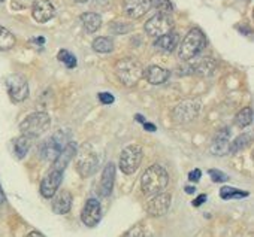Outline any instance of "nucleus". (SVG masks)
<instances>
[{
  "label": "nucleus",
  "instance_id": "obj_27",
  "mask_svg": "<svg viewBox=\"0 0 254 237\" xmlns=\"http://www.w3.org/2000/svg\"><path fill=\"white\" fill-rule=\"evenodd\" d=\"M15 45V36L5 27L0 26V51H8Z\"/></svg>",
  "mask_w": 254,
  "mask_h": 237
},
{
  "label": "nucleus",
  "instance_id": "obj_39",
  "mask_svg": "<svg viewBox=\"0 0 254 237\" xmlns=\"http://www.w3.org/2000/svg\"><path fill=\"white\" fill-rule=\"evenodd\" d=\"M26 237H45L42 233H39V231H30Z\"/></svg>",
  "mask_w": 254,
  "mask_h": 237
},
{
  "label": "nucleus",
  "instance_id": "obj_19",
  "mask_svg": "<svg viewBox=\"0 0 254 237\" xmlns=\"http://www.w3.org/2000/svg\"><path fill=\"white\" fill-rule=\"evenodd\" d=\"M169 70H166V69H163V67H160V66H156V64H153V66H148L145 70H144V78L150 82V84H153V85H160V84H165L168 79H169Z\"/></svg>",
  "mask_w": 254,
  "mask_h": 237
},
{
  "label": "nucleus",
  "instance_id": "obj_6",
  "mask_svg": "<svg viewBox=\"0 0 254 237\" xmlns=\"http://www.w3.org/2000/svg\"><path fill=\"white\" fill-rule=\"evenodd\" d=\"M142 157H144L142 146H139V145L126 146L120 154V169H121V172L126 173V175H133L139 169Z\"/></svg>",
  "mask_w": 254,
  "mask_h": 237
},
{
  "label": "nucleus",
  "instance_id": "obj_37",
  "mask_svg": "<svg viewBox=\"0 0 254 237\" xmlns=\"http://www.w3.org/2000/svg\"><path fill=\"white\" fill-rule=\"evenodd\" d=\"M200 176H202L200 170H199V169H194V170H191V172L189 173V181H191V182H199Z\"/></svg>",
  "mask_w": 254,
  "mask_h": 237
},
{
  "label": "nucleus",
  "instance_id": "obj_16",
  "mask_svg": "<svg viewBox=\"0 0 254 237\" xmlns=\"http://www.w3.org/2000/svg\"><path fill=\"white\" fill-rule=\"evenodd\" d=\"M53 212L57 215H66L72 209V194L67 190L57 191L53 195V203H51Z\"/></svg>",
  "mask_w": 254,
  "mask_h": 237
},
{
  "label": "nucleus",
  "instance_id": "obj_12",
  "mask_svg": "<svg viewBox=\"0 0 254 237\" xmlns=\"http://www.w3.org/2000/svg\"><path fill=\"white\" fill-rule=\"evenodd\" d=\"M171 201H172V195L171 194H168V192L156 194L147 203V213L150 216H154V218L163 216L169 210Z\"/></svg>",
  "mask_w": 254,
  "mask_h": 237
},
{
  "label": "nucleus",
  "instance_id": "obj_32",
  "mask_svg": "<svg viewBox=\"0 0 254 237\" xmlns=\"http://www.w3.org/2000/svg\"><path fill=\"white\" fill-rule=\"evenodd\" d=\"M111 30L115 35H124V33H129L132 30V24H127V23H112L111 24Z\"/></svg>",
  "mask_w": 254,
  "mask_h": 237
},
{
  "label": "nucleus",
  "instance_id": "obj_15",
  "mask_svg": "<svg viewBox=\"0 0 254 237\" xmlns=\"http://www.w3.org/2000/svg\"><path fill=\"white\" fill-rule=\"evenodd\" d=\"M32 15L36 23L44 24L56 15V9L50 0H35L32 5Z\"/></svg>",
  "mask_w": 254,
  "mask_h": 237
},
{
  "label": "nucleus",
  "instance_id": "obj_7",
  "mask_svg": "<svg viewBox=\"0 0 254 237\" xmlns=\"http://www.w3.org/2000/svg\"><path fill=\"white\" fill-rule=\"evenodd\" d=\"M145 33L151 38H160L163 35H168L174 29V20L171 15L166 14H157L153 18H150L145 23Z\"/></svg>",
  "mask_w": 254,
  "mask_h": 237
},
{
  "label": "nucleus",
  "instance_id": "obj_22",
  "mask_svg": "<svg viewBox=\"0 0 254 237\" xmlns=\"http://www.w3.org/2000/svg\"><path fill=\"white\" fill-rule=\"evenodd\" d=\"M81 23H82V27L88 32V33H94L100 29L102 26V18L99 14H94V12H85L81 15Z\"/></svg>",
  "mask_w": 254,
  "mask_h": 237
},
{
  "label": "nucleus",
  "instance_id": "obj_24",
  "mask_svg": "<svg viewBox=\"0 0 254 237\" xmlns=\"http://www.w3.org/2000/svg\"><path fill=\"white\" fill-rule=\"evenodd\" d=\"M30 146H32V139H29V138H26V136H23V135H21L20 138H17V139L14 141V152H15L17 158L23 160V158L27 155Z\"/></svg>",
  "mask_w": 254,
  "mask_h": 237
},
{
  "label": "nucleus",
  "instance_id": "obj_31",
  "mask_svg": "<svg viewBox=\"0 0 254 237\" xmlns=\"http://www.w3.org/2000/svg\"><path fill=\"white\" fill-rule=\"evenodd\" d=\"M153 5L159 11V14L169 15L172 12V3L169 2V0H153Z\"/></svg>",
  "mask_w": 254,
  "mask_h": 237
},
{
  "label": "nucleus",
  "instance_id": "obj_34",
  "mask_svg": "<svg viewBox=\"0 0 254 237\" xmlns=\"http://www.w3.org/2000/svg\"><path fill=\"white\" fill-rule=\"evenodd\" d=\"M209 176H211V179L214 181V182H226L229 178H227V175H224L221 170H215V169H211L209 172Z\"/></svg>",
  "mask_w": 254,
  "mask_h": 237
},
{
  "label": "nucleus",
  "instance_id": "obj_21",
  "mask_svg": "<svg viewBox=\"0 0 254 237\" xmlns=\"http://www.w3.org/2000/svg\"><path fill=\"white\" fill-rule=\"evenodd\" d=\"M180 44V36L174 32L168 33V35H163L160 38H157V41L154 42V47L162 51V52H172Z\"/></svg>",
  "mask_w": 254,
  "mask_h": 237
},
{
  "label": "nucleus",
  "instance_id": "obj_44",
  "mask_svg": "<svg viewBox=\"0 0 254 237\" xmlns=\"http://www.w3.org/2000/svg\"><path fill=\"white\" fill-rule=\"evenodd\" d=\"M0 2H5V0H0Z\"/></svg>",
  "mask_w": 254,
  "mask_h": 237
},
{
  "label": "nucleus",
  "instance_id": "obj_3",
  "mask_svg": "<svg viewBox=\"0 0 254 237\" xmlns=\"http://www.w3.org/2000/svg\"><path fill=\"white\" fill-rule=\"evenodd\" d=\"M50 124H51V118L48 113L33 112V113L27 115L21 121L20 130H21L23 136H26L29 139H35V138H39L42 133H45L48 130Z\"/></svg>",
  "mask_w": 254,
  "mask_h": 237
},
{
  "label": "nucleus",
  "instance_id": "obj_8",
  "mask_svg": "<svg viewBox=\"0 0 254 237\" xmlns=\"http://www.w3.org/2000/svg\"><path fill=\"white\" fill-rule=\"evenodd\" d=\"M99 166V158L96 155V152L91 149L90 145H84V148L81 149L78 160H76V170L82 178H88L91 176Z\"/></svg>",
  "mask_w": 254,
  "mask_h": 237
},
{
  "label": "nucleus",
  "instance_id": "obj_33",
  "mask_svg": "<svg viewBox=\"0 0 254 237\" xmlns=\"http://www.w3.org/2000/svg\"><path fill=\"white\" fill-rule=\"evenodd\" d=\"M35 0H11V8L14 11H24L32 8Z\"/></svg>",
  "mask_w": 254,
  "mask_h": 237
},
{
  "label": "nucleus",
  "instance_id": "obj_23",
  "mask_svg": "<svg viewBox=\"0 0 254 237\" xmlns=\"http://www.w3.org/2000/svg\"><path fill=\"white\" fill-rule=\"evenodd\" d=\"M215 67H217V63L212 58L205 57V58H200L199 61H196L191 69H193V72H196L200 76H209L214 73Z\"/></svg>",
  "mask_w": 254,
  "mask_h": 237
},
{
  "label": "nucleus",
  "instance_id": "obj_43",
  "mask_svg": "<svg viewBox=\"0 0 254 237\" xmlns=\"http://www.w3.org/2000/svg\"><path fill=\"white\" fill-rule=\"evenodd\" d=\"M75 2H78V3H85V2H88V0H75Z\"/></svg>",
  "mask_w": 254,
  "mask_h": 237
},
{
  "label": "nucleus",
  "instance_id": "obj_35",
  "mask_svg": "<svg viewBox=\"0 0 254 237\" xmlns=\"http://www.w3.org/2000/svg\"><path fill=\"white\" fill-rule=\"evenodd\" d=\"M99 100H100L103 104H112V103H114V95L109 94V93H100V94H99Z\"/></svg>",
  "mask_w": 254,
  "mask_h": 237
},
{
  "label": "nucleus",
  "instance_id": "obj_20",
  "mask_svg": "<svg viewBox=\"0 0 254 237\" xmlns=\"http://www.w3.org/2000/svg\"><path fill=\"white\" fill-rule=\"evenodd\" d=\"M76 143L75 142H70L60 154H59V157L56 158V161L53 163V169H56V170H60V172H63L64 169H66V166L72 161V158L75 157V154H76Z\"/></svg>",
  "mask_w": 254,
  "mask_h": 237
},
{
  "label": "nucleus",
  "instance_id": "obj_11",
  "mask_svg": "<svg viewBox=\"0 0 254 237\" xmlns=\"http://www.w3.org/2000/svg\"><path fill=\"white\" fill-rule=\"evenodd\" d=\"M102 219V206H100V201L96 200V198H88L82 207V212H81V221L84 225L93 228L96 227Z\"/></svg>",
  "mask_w": 254,
  "mask_h": 237
},
{
  "label": "nucleus",
  "instance_id": "obj_41",
  "mask_svg": "<svg viewBox=\"0 0 254 237\" xmlns=\"http://www.w3.org/2000/svg\"><path fill=\"white\" fill-rule=\"evenodd\" d=\"M144 129L148 132H156V127H153V124H150V123H144Z\"/></svg>",
  "mask_w": 254,
  "mask_h": 237
},
{
  "label": "nucleus",
  "instance_id": "obj_28",
  "mask_svg": "<svg viewBox=\"0 0 254 237\" xmlns=\"http://www.w3.org/2000/svg\"><path fill=\"white\" fill-rule=\"evenodd\" d=\"M235 123L238 127H248L253 123V109L251 107H244L238 112Z\"/></svg>",
  "mask_w": 254,
  "mask_h": 237
},
{
  "label": "nucleus",
  "instance_id": "obj_38",
  "mask_svg": "<svg viewBox=\"0 0 254 237\" xmlns=\"http://www.w3.org/2000/svg\"><path fill=\"white\" fill-rule=\"evenodd\" d=\"M203 201H206V195H205V194H200V195H199V197H197V198H196V200L193 201V206L199 207V206H200V204H202Z\"/></svg>",
  "mask_w": 254,
  "mask_h": 237
},
{
  "label": "nucleus",
  "instance_id": "obj_42",
  "mask_svg": "<svg viewBox=\"0 0 254 237\" xmlns=\"http://www.w3.org/2000/svg\"><path fill=\"white\" fill-rule=\"evenodd\" d=\"M186 192L193 194V192H194V187H193V188H191V187H187V188H186Z\"/></svg>",
  "mask_w": 254,
  "mask_h": 237
},
{
  "label": "nucleus",
  "instance_id": "obj_36",
  "mask_svg": "<svg viewBox=\"0 0 254 237\" xmlns=\"http://www.w3.org/2000/svg\"><path fill=\"white\" fill-rule=\"evenodd\" d=\"M124 237H144V231H141V225L133 227Z\"/></svg>",
  "mask_w": 254,
  "mask_h": 237
},
{
  "label": "nucleus",
  "instance_id": "obj_26",
  "mask_svg": "<svg viewBox=\"0 0 254 237\" xmlns=\"http://www.w3.org/2000/svg\"><path fill=\"white\" fill-rule=\"evenodd\" d=\"M250 143H251V133L239 135V136L232 142V145H229V152H232V154L239 152V151L245 149L247 146H250Z\"/></svg>",
  "mask_w": 254,
  "mask_h": 237
},
{
  "label": "nucleus",
  "instance_id": "obj_9",
  "mask_svg": "<svg viewBox=\"0 0 254 237\" xmlns=\"http://www.w3.org/2000/svg\"><path fill=\"white\" fill-rule=\"evenodd\" d=\"M200 110V103L197 100H183L181 103H178L172 112V116L175 123L178 124H186L193 121L197 116Z\"/></svg>",
  "mask_w": 254,
  "mask_h": 237
},
{
  "label": "nucleus",
  "instance_id": "obj_17",
  "mask_svg": "<svg viewBox=\"0 0 254 237\" xmlns=\"http://www.w3.org/2000/svg\"><path fill=\"white\" fill-rule=\"evenodd\" d=\"M229 136H230V130L229 129H220L214 139H212V145H211V152L214 155L223 157L229 154Z\"/></svg>",
  "mask_w": 254,
  "mask_h": 237
},
{
  "label": "nucleus",
  "instance_id": "obj_29",
  "mask_svg": "<svg viewBox=\"0 0 254 237\" xmlns=\"http://www.w3.org/2000/svg\"><path fill=\"white\" fill-rule=\"evenodd\" d=\"M220 197L223 200H230V198H244V197H248V191H241V190H236L233 187H223L220 190Z\"/></svg>",
  "mask_w": 254,
  "mask_h": 237
},
{
  "label": "nucleus",
  "instance_id": "obj_25",
  "mask_svg": "<svg viewBox=\"0 0 254 237\" xmlns=\"http://www.w3.org/2000/svg\"><path fill=\"white\" fill-rule=\"evenodd\" d=\"M93 49L99 54H108V52H112L114 51V42L112 39L109 38H105V36H100V38H96L93 41Z\"/></svg>",
  "mask_w": 254,
  "mask_h": 237
},
{
  "label": "nucleus",
  "instance_id": "obj_40",
  "mask_svg": "<svg viewBox=\"0 0 254 237\" xmlns=\"http://www.w3.org/2000/svg\"><path fill=\"white\" fill-rule=\"evenodd\" d=\"M5 200H6V197H5V192H3V188H2V185H0V204L5 203Z\"/></svg>",
  "mask_w": 254,
  "mask_h": 237
},
{
  "label": "nucleus",
  "instance_id": "obj_2",
  "mask_svg": "<svg viewBox=\"0 0 254 237\" xmlns=\"http://www.w3.org/2000/svg\"><path fill=\"white\" fill-rule=\"evenodd\" d=\"M115 75L123 85L133 87L142 78L144 69L138 60H135L132 57H126L115 63Z\"/></svg>",
  "mask_w": 254,
  "mask_h": 237
},
{
  "label": "nucleus",
  "instance_id": "obj_1",
  "mask_svg": "<svg viewBox=\"0 0 254 237\" xmlns=\"http://www.w3.org/2000/svg\"><path fill=\"white\" fill-rule=\"evenodd\" d=\"M168 184H169V175L160 164L150 166L141 178V190L148 197L163 192Z\"/></svg>",
  "mask_w": 254,
  "mask_h": 237
},
{
  "label": "nucleus",
  "instance_id": "obj_14",
  "mask_svg": "<svg viewBox=\"0 0 254 237\" xmlns=\"http://www.w3.org/2000/svg\"><path fill=\"white\" fill-rule=\"evenodd\" d=\"M62 179H63V172L56 170V169L50 170L48 175L41 182V194H42V197L51 198L59 191V187L62 184Z\"/></svg>",
  "mask_w": 254,
  "mask_h": 237
},
{
  "label": "nucleus",
  "instance_id": "obj_30",
  "mask_svg": "<svg viewBox=\"0 0 254 237\" xmlns=\"http://www.w3.org/2000/svg\"><path fill=\"white\" fill-rule=\"evenodd\" d=\"M59 60H60L62 63H64L66 67H69V69L76 67V58H75V55L70 54L67 49H62V51L59 52Z\"/></svg>",
  "mask_w": 254,
  "mask_h": 237
},
{
  "label": "nucleus",
  "instance_id": "obj_4",
  "mask_svg": "<svg viewBox=\"0 0 254 237\" xmlns=\"http://www.w3.org/2000/svg\"><path fill=\"white\" fill-rule=\"evenodd\" d=\"M206 45V38L203 35L202 30L199 29H191L186 38L183 39L181 45H180V51H178V55L181 60H191L194 58L197 54L202 52V49L205 48Z\"/></svg>",
  "mask_w": 254,
  "mask_h": 237
},
{
  "label": "nucleus",
  "instance_id": "obj_13",
  "mask_svg": "<svg viewBox=\"0 0 254 237\" xmlns=\"http://www.w3.org/2000/svg\"><path fill=\"white\" fill-rule=\"evenodd\" d=\"M153 6V0H124L123 9L129 18H141L144 17Z\"/></svg>",
  "mask_w": 254,
  "mask_h": 237
},
{
  "label": "nucleus",
  "instance_id": "obj_18",
  "mask_svg": "<svg viewBox=\"0 0 254 237\" xmlns=\"http://www.w3.org/2000/svg\"><path fill=\"white\" fill-rule=\"evenodd\" d=\"M115 184V166L112 163H108L102 172V179H100V195L108 197L112 192Z\"/></svg>",
  "mask_w": 254,
  "mask_h": 237
},
{
  "label": "nucleus",
  "instance_id": "obj_5",
  "mask_svg": "<svg viewBox=\"0 0 254 237\" xmlns=\"http://www.w3.org/2000/svg\"><path fill=\"white\" fill-rule=\"evenodd\" d=\"M70 132L69 130H59L56 132L45 143H42L41 146V155L44 160L47 161H56V158L59 157V154L72 142L70 141Z\"/></svg>",
  "mask_w": 254,
  "mask_h": 237
},
{
  "label": "nucleus",
  "instance_id": "obj_10",
  "mask_svg": "<svg viewBox=\"0 0 254 237\" xmlns=\"http://www.w3.org/2000/svg\"><path fill=\"white\" fill-rule=\"evenodd\" d=\"M8 94L15 103H21L29 97V84L21 75H11L6 78Z\"/></svg>",
  "mask_w": 254,
  "mask_h": 237
}]
</instances>
